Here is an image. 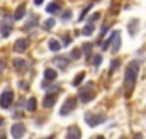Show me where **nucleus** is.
<instances>
[{
    "label": "nucleus",
    "mask_w": 146,
    "mask_h": 139,
    "mask_svg": "<svg viewBox=\"0 0 146 139\" xmlns=\"http://www.w3.org/2000/svg\"><path fill=\"white\" fill-rule=\"evenodd\" d=\"M90 49H92V44H85L83 46V51L87 53V56H90Z\"/></svg>",
    "instance_id": "obj_28"
},
{
    "label": "nucleus",
    "mask_w": 146,
    "mask_h": 139,
    "mask_svg": "<svg viewBox=\"0 0 146 139\" xmlns=\"http://www.w3.org/2000/svg\"><path fill=\"white\" fill-rule=\"evenodd\" d=\"M2 124H3V119H2V117H0V126H2Z\"/></svg>",
    "instance_id": "obj_36"
},
{
    "label": "nucleus",
    "mask_w": 146,
    "mask_h": 139,
    "mask_svg": "<svg viewBox=\"0 0 146 139\" xmlns=\"http://www.w3.org/2000/svg\"><path fill=\"white\" fill-rule=\"evenodd\" d=\"M99 17H100V14H99V12H95V14H92V17H90V22H94V21H97Z\"/></svg>",
    "instance_id": "obj_29"
},
{
    "label": "nucleus",
    "mask_w": 146,
    "mask_h": 139,
    "mask_svg": "<svg viewBox=\"0 0 146 139\" xmlns=\"http://www.w3.org/2000/svg\"><path fill=\"white\" fill-rule=\"evenodd\" d=\"M53 26H54V19H48V21L44 22V29H46V31H51Z\"/></svg>",
    "instance_id": "obj_22"
},
{
    "label": "nucleus",
    "mask_w": 146,
    "mask_h": 139,
    "mask_svg": "<svg viewBox=\"0 0 146 139\" xmlns=\"http://www.w3.org/2000/svg\"><path fill=\"white\" fill-rule=\"evenodd\" d=\"M48 46H49V49H51V51H60V48H61V44H60L56 39H49Z\"/></svg>",
    "instance_id": "obj_15"
},
{
    "label": "nucleus",
    "mask_w": 146,
    "mask_h": 139,
    "mask_svg": "<svg viewBox=\"0 0 146 139\" xmlns=\"http://www.w3.org/2000/svg\"><path fill=\"white\" fill-rule=\"evenodd\" d=\"M134 139H143V136H141V134H136V136H134Z\"/></svg>",
    "instance_id": "obj_34"
},
{
    "label": "nucleus",
    "mask_w": 146,
    "mask_h": 139,
    "mask_svg": "<svg viewBox=\"0 0 146 139\" xmlns=\"http://www.w3.org/2000/svg\"><path fill=\"white\" fill-rule=\"evenodd\" d=\"M37 22V17H34V19H33V21H31V22H27V24H26V26H24V29H31V27H33V26H34V24H36Z\"/></svg>",
    "instance_id": "obj_25"
},
{
    "label": "nucleus",
    "mask_w": 146,
    "mask_h": 139,
    "mask_svg": "<svg viewBox=\"0 0 146 139\" xmlns=\"http://www.w3.org/2000/svg\"><path fill=\"white\" fill-rule=\"evenodd\" d=\"M36 105H37L36 99H34V97H31V99L27 100V107H26V109H27L29 112H34V110H36Z\"/></svg>",
    "instance_id": "obj_18"
},
{
    "label": "nucleus",
    "mask_w": 146,
    "mask_h": 139,
    "mask_svg": "<svg viewBox=\"0 0 146 139\" xmlns=\"http://www.w3.org/2000/svg\"><path fill=\"white\" fill-rule=\"evenodd\" d=\"M114 36H115V32H112V34L109 36V39L102 42V49H107V48H109V44H110V42H112V41H114Z\"/></svg>",
    "instance_id": "obj_21"
},
{
    "label": "nucleus",
    "mask_w": 146,
    "mask_h": 139,
    "mask_svg": "<svg viewBox=\"0 0 146 139\" xmlns=\"http://www.w3.org/2000/svg\"><path fill=\"white\" fill-rule=\"evenodd\" d=\"M100 63H102V56H100V54H97V56L94 58V65H95V66H99Z\"/></svg>",
    "instance_id": "obj_27"
},
{
    "label": "nucleus",
    "mask_w": 146,
    "mask_h": 139,
    "mask_svg": "<svg viewBox=\"0 0 146 139\" xmlns=\"http://www.w3.org/2000/svg\"><path fill=\"white\" fill-rule=\"evenodd\" d=\"M138 73H139V61H131L129 66L126 70V75H124V81H126V93H131V90L134 88V83H136V78H138Z\"/></svg>",
    "instance_id": "obj_1"
},
{
    "label": "nucleus",
    "mask_w": 146,
    "mask_h": 139,
    "mask_svg": "<svg viewBox=\"0 0 146 139\" xmlns=\"http://www.w3.org/2000/svg\"><path fill=\"white\" fill-rule=\"evenodd\" d=\"M83 78H85V73H83V71H80V73L75 76V80L72 81V85H73V87H78V85L82 83V80H83Z\"/></svg>",
    "instance_id": "obj_19"
},
{
    "label": "nucleus",
    "mask_w": 146,
    "mask_h": 139,
    "mask_svg": "<svg viewBox=\"0 0 146 139\" xmlns=\"http://www.w3.org/2000/svg\"><path fill=\"white\" fill-rule=\"evenodd\" d=\"M3 66H5V63H3V61H0V73L3 71Z\"/></svg>",
    "instance_id": "obj_33"
},
{
    "label": "nucleus",
    "mask_w": 146,
    "mask_h": 139,
    "mask_svg": "<svg viewBox=\"0 0 146 139\" xmlns=\"http://www.w3.org/2000/svg\"><path fill=\"white\" fill-rule=\"evenodd\" d=\"M75 105H76V100H75L73 97L66 99V100H65V104H63V107L60 109V115H68L70 112H73Z\"/></svg>",
    "instance_id": "obj_4"
},
{
    "label": "nucleus",
    "mask_w": 146,
    "mask_h": 139,
    "mask_svg": "<svg viewBox=\"0 0 146 139\" xmlns=\"http://www.w3.org/2000/svg\"><path fill=\"white\" fill-rule=\"evenodd\" d=\"M26 66H27V63H26L24 60H14V68L17 70V71L26 70Z\"/></svg>",
    "instance_id": "obj_14"
},
{
    "label": "nucleus",
    "mask_w": 146,
    "mask_h": 139,
    "mask_svg": "<svg viewBox=\"0 0 146 139\" xmlns=\"http://www.w3.org/2000/svg\"><path fill=\"white\" fill-rule=\"evenodd\" d=\"M106 32H107V26H104V27H102V29H100V34H102V36L106 34Z\"/></svg>",
    "instance_id": "obj_32"
},
{
    "label": "nucleus",
    "mask_w": 146,
    "mask_h": 139,
    "mask_svg": "<svg viewBox=\"0 0 146 139\" xmlns=\"http://www.w3.org/2000/svg\"><path fill=\"white\" fill-rule=\"evenodd\" d=\"M114 39H115V41H112V51H114V53H117V51L121 49V34H119V31H115Z\"/></svg>",
    "instance_id": "obj_13"
},
{
    "label": "nucleus",
    "mask_w": 146,
    "mask_h": 139,
    "mask_svg": "<svg viewBox=\"0 0 146 139\" xmlns=\"http://www.w3.org/2000/svg\"><path fill=\"white\" fill-rule=\"evenodd\" d=\"M12 32V24L10 22H2V37H9Z\"/></svg>",
    "instance_id": "obj_11"
},
{
    "label": "nucleus",
    "mask_w": 146,
    "mask_h": 139,
    "mask_svg": "<svg viewBox=\"0 0 146 139\" xmlns=\"http://www.w3.org/2000/svg\"><path fill=\"white\" fill-rule=\"evenodd\" d=\"M27 49V39H19L15 44H14V51H17V53H22V51H26Z\"/></svg>",
    "instance_id": "obj_7"
},
{
    "label": "nucleus",
    "mask_w": 146,
    "mask_h": 139,
    "mask_svg": "<svg viewBox=\"0 0 146 139\" xmlns=\"http://www.w3.org/2000/svg\"><path fill=\"white\" fill-rule=\"evenodd\" d=\"M56 76H58V73H56L54 70L48 68L46 71H44V80H46V83H48V81H53V80H56Z\"/></svg>",
    "instance_id": "obj_12"
},
{
    "label": "nucleus",
    "mask_w": 146,
    "mask_h": 139,
    "mask_svg": "<svg viewBox=\"0 0 146 139\" xmlns=\"http://www.w3.org/2000/svg\"><path fill=\"white\" fill-rule=\"evenodd\" d=\"M66 139H80V129L78 127H68L66 131Z\"/></svg>",
    "instance_id": "obj_9"
},
{
    "label": "nucleus",
    "mask_w": 146,
    "mask_h": 139,
    "mask_svg": "<svg viewBox=\"0 0 146 139\" xmlns=\"http://www.w3.org/2000/svg\"><path fill=\"white\" fill-rule=\"evenodd\" d=\"M63 44H65V46H68V44H70V36H66V37L63 39Z\"/></svg>",
    "instance_id": "obj_31"
},
{
    "label": "nucleus",
    "mask_w": 146,
    "mask_h": 139,
    "mask_svg": "<svg viewBox=\"0 0 146 139\" xmlns=\"http://www.w3.org/2000/svg\"><path fill=\"white\" fill-rule=\"evenodd\" d=\"M138 21L134 19V21H131V24H129V34L131 36H136V32H138Z\"/></svg>",
    "instance_id": "obj_20"
},
{
    "label": "nucleus",
    "mask_w": 146,
    "mask_h": 139,
    "mask_svg": "<svg viewBox=\"0 0 146 139\" xmlns=\"http://www.w3.org/2000/svg\"><path fill=\"white\" fill-rule=\"evenodd\" d=\"M54 104H56V93H48L44 97V102H42L44 109H51Z\"/></svg>",
    "instance_id": "obj_6"
},
{
    "label": "nucleus",
    "mask_w": 146,
    "mask_h": 139,
    "mask_svg": "<svg viewBox=\"0 0 146 139\" xmlns=\"http://www.w3.org/2000/svg\"><path fill=\"white\" fill-rule=\"evenodd\" d=\"M83 34H85V36H92V34H94V26H92V24H88V26L83 29Z\"/></svg>",
    "instance_id": "obj_23"
},
{
    "label": "nucleus",
    "mask_w": 146,
    "mask_h": 139,
    "mask_svg": "<svg viewBox=\"0 0 146 139\" xmlns=\"http://www.w3.org/2000/svg\"><path fill=\"white\" fill-rule=\"evenodd\" d=\"M70 54H72V58H73V60H78V58L82 56V54H80V49H73V51L70 53Z\"/></svg>",
    "instance_id": "obj_24"
},
{
    "label": "nucleus",
    "mask_w": 146,
    "mask_h": 139,
    "mask_svg": "<svg viewBox=\"0 0 146 139\" xmlns=\"http://www.w3.org/2000/svg\"><path fill=\"white\" fill-rule=\"evenodd\" d=\"M95 139H106V138H104V136H97Z\"/></svg>",
    "instance_id": "obj_35"
},
{
    "label": "nucleus",
    "mask_w": 146,
    "mask_h": 139,
    "mask_svg": "<svg viewBox=\"0 0 146 139\" xmlns=\"http://www.w3.org/2000/svg\"><path fill=\"white\" fill-rule=\"evenodd\" d=\"M121 139H124V138H121Z\"/></svg>",
    "instance_id": "obj_37"
},
{
    "label": "nucleus",
    "mask_w": 146,
    "mask_h": 139,
    "mask_svg": "<svg viewBox=\"0 0 146 139\" xmlns=\"http://www.w3.org/2000/svg\"><path fill=\"white\" fill-rule=\"evenodd\" d=\"M119 65H121V61H119V60L112 61V63H110V70H112V71H114V70H117V68H119Z\"/></svg>",
    "instance_id": "obj_26"
},
{
    "label": "nucleus",
    "mask_w": 146,
    "mask_h": 139,
    "mask_svg": "<svg viewBox=\"0 0 146 139\" xmlns=\"http://www.w3.org/2000/svg\"><path fill=\"white\" fill-rule=\"evenodd\" d=\"M54 65H58L60 68H66L68 66V60L66 58H54Z\"/></svg>",
    "instance_id": "obj_17"
},
{
    "label": "nucleus",
    "mask_w": 146,
    "mask_h": 139,
    "mask_svg": "<svg viewBox=\"0 0 146 139\" xmlns=\"http://www.w3.org/2000/svg\"><path fill=\"white\" fill-rule=\"evenodd\" d=\"M10 134H12V138H15V139L24 138V136H26V126H24L22 122L14 124V126H12V129H10Z\"/></svg>",
    "instance_id": "obj_3"
},
{
    "label": "nucleus",
    "mask_w": 146,
    "mask_h": 139,
    "mask_svg": "<svg viewBox=\"0 0 146 139\" xmlns=\"http://www.w3.org/2000/svg\"><path fill=\"white\" fill-rule=\"evenodd\" d=\"M14 102V93H12V90H5L3 93H2V97H0V107H3V109H7V107H10Z\"/></svg>",
    "instance_id": "obj_5"
},
{
    "label": "nucleus",
    "mask_w": 146,
    "mask_h": 139,
    "mask_svg": "<svg viewBox=\"0 0 146 139\" xmlns=\"http://www.w3.org/2000/svg\"><path fill=\"white\" fill-rule=\"evenodd\" d=\"M24 15H26V3H21V5L17 7L15 14H14V19H15V21H21Z\"/></svg>",
    "instance_id": "obj_10"
},
{
    "label": "nucleus",
    "mask_w": 146,
    "mask_h": 139,
    "mask_svg": "<svg viewBox=\"0 0 146 139\" xmlns=\"http://www.w3.org/2000/svg\"><path fill=\"white\" fill-rule=\"evenodd\" d=\"M85 120H87V124H88L90 127H95V126H99V124H102V122L106 120V115H102V114H94V112H87V114H85Z\"/></svg>",
    "instance_id": "obj_2"
},
{
    "label": "nucleus",
    "mask_w": 146,
    "mask_h": 139,
    "mask_svg": "<svg viewBox=\"0 0 146 139\" xmlns=\"http://www.w3.org/2000/svg\"><path fill=\"white\" fill-rule=\"evenodd\" d=\"M56 10H60V5H58V3L51 2V3H48V5H46V12H49V14H54Z\"/></svg>",
    "instance_id": "obj_16"
},
{
    "label": "nucleus",
    "mask_w": 146,
    "mask_h": 139,
    "mask_svg": "<svg viewBox=\"0 0 146 139\" xmlns=\"http://www.w3.org/2000/svg\"><path fill=\"white\" fill-rule=\"evenodd\" d=\"M94 99V90H92V87H90V90L87 92V90H82L80 92V100L82 102H90Z\"/></svg>",
    "instance_id": "obj_8"
},
{
    "label": "nucleus",
    "mask_w": 146,
    "mask_h": 139,
    "mask_svg": "<svg viewBox=\"0 0 146 139\" xmlns=\"http://www.w3.org/2000/svg\"><path fill=\"white\" fill-rule=\"evenodd\" d=\"M70 14H72V12H70V10H66V12L63 14V19H65V21H66V19H70Z\"/></svg>",
    "instance_id": "obj_30"
}]
</instances>
